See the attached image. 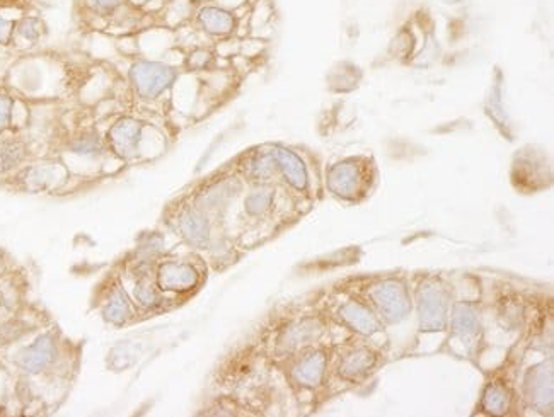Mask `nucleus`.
<instances>
[{"mask_svg": "<svg viewBox=\"0 0 554 417\" xmlns=\"http://www.w3.org/2000/svg\"><path fill=\"white\" fill-rule=\"evenodd\" d=\"M29 157L31 150L23 137H0V176L19 171Z\"/></svg>", "mask_w": 554, "mask_h": 417, "instance_id": "20e7f679", "label": "nucleus"}, {"mask_svg": "<svg viewBox=\"0 0 554 417\" xmlns=\"http://www.w3.org/2000/svg\"><path fill=\"white\" fill-rule=\"evenodd\" d=\"M270 201V193L268 191H256L253 195L249 196L248 208L251 212H260L261 208H265Z\"/></svg>", "mask_w": 554, "mask_h": 417, "instance_id": "dca6fc26", "label": "nucleus"}, {"mask_svg": "<svg viewBox=\"0 0 554 417\" xmlns=\"http://www.w3.org/2000/svg\"><path fill=\"white\" fill-rule=\"evenodd\" d=\"M246 172H248L249 178L253 181H268L272 178L273 174L277 172V164L273 159L272 150L268 152H258L248 160V166H246Z\"/></svg>", "mask_w": 554, "mask_h": 417, "instance_id": "9d476101", "label": "nucleus"}, {"mask_svg": "<svg viewBox=\"0 0 554 417\" xmlns=\"http://www.w3.org/2000/svg\"><path fill=\"white\" fill-rule=\"evenodd\" d=\"M53 355H55L53 339L50 336H43L33 346H29L24 351L19 365L23 366L24 370H28V372L38 373L52 361Z\"/></svg>", "mask_w": 554, "mask_h": 417, "instance_id": "423d86ee", "label": "nucleus"}, {"mask_svg": "<svg viewBox=\"0 0 554 417\" xmlns=\"http://www.w3.org/2000/svg\"><path fill=\"white\" fill-rule=\"evenodd\" d=\"M208 60H210V53L205 52V50H197V52L191 53L188 65L191 69H202L207 65Z\"/></svg>", "mask_w": 554, "mask_h": 417, "instance_id": "f3484780", "label": "nucleus"}, {"mask_svg": "<svg viewBox=\"0 0 554 417\" xmlns=\"http://www.w3.org/2000/svg\"><path fill=\"white\" fill-rule=\"evenodd\" d=\"M9 7V6H7ZM7 7L0 6V46H9L14 43V29L21 18H9L6 14Z\"/></svg>", "mask_w": 554, "mask_h": 417, "instance_id": "4468645a", "label": "nucleus"}, {"mask_svg": "<svg viewBox=\"0 0 554 417\" xmlns=\"http://www.w3.org/2000/svg\"><path fill=\"white\" fill-rule=\"evenodd\" d=\"M14 115V99L11 94L0 89V137L9 130Z\"/></svg>", "mask_w": 554, "mask_h": 417, "instance_id": "ddd939ff", "label": "nucleus"}, {"mask_svg": "<svg viewBox=\"0 0 554 417\" xmlns=\"http://www.w3.org/2000/svg\"><path fill=\"white\" fill-rule=\"evenodd\" d=\"M440 2H444L445 6H461V4L468 2V0H440Z\"/></svg>", "mask_w": 554, "mask_h": 417, "instance_id": "a211bd4d", "label": "nucleus"}, {"mask_svg": "<svg viewBox=\"0 0 554 417\" xmlns=\"http://www.w3.org/2000/svg\"><path fill=\"white\" fill-rule=\"evenodd\" d=\"M47 33V24L45 21L36 16V14H28L24 12L21 14V18L16 23V29H14V40H23L26 43H38L43 38V35Z\"/></svg>", "mask_w": 554, "mask_h": 417, "instance_id": "1a4fd4ad", "label": "nucleus"}, {"mask_svg": "<svg viewBox=\"0 0 554 417\" xmlns=\"http://www.w3.org/2000/svg\"><path fill=\"white\" fill-rule=\"evenodd\" d=\"M106 302L108 303L104 305L103 317L108 320L110 324L122 326V324H125V322L132 317V305H130V300H128L122 288L113 290Z\"/></svg>", "mask_w": 554, "mask_h": 417, "instance_id": "6e6552de", "label": "nucleus"}, {"mask_svg": "<svg viewBox=\"0 0 554 417\" xmlns=\"http://www.w3.org/2000/svg\"><path fill=\"white\" fill-rule=\"evenodd\" d=\"M24 183L31 189H41L52 183L53 169L50 167L33 166L23 172Z\"/></svg>", "mask_w": 554, "mask_h": 417, "instance_id": "f8f14e48", "label": "nucleus"}, {"mask_svg": "<svg viewBox=\"0 0 554 417\" xmlns=\"http://www.w3.org/2000/svg\"><path fill=\"white\" fill-rule=\"evenodd\" d=\"M135 298L145 307H152L157 303V292L147 281H139L135 286Z\"/></svg>", "mask_w": 554, "mask_h": 417, "instance_id": "2eb2a0df", "label": "nucleus"}, {"mask_svg": "<svg viewBox=\"0 0 554 417\" xmlns=\"http://www.w3.org/2000/svg\"><path fill=\"white\" fill-rule=\"evenodd\" d=\"M176 77L178 74L173 67L162 62H152V60H137L128 70V79L133 91L139 98L147 101L161 98L164 92L171 89Z\"/></svg>", "mask_w": 554, "mask_h": 417, "instance_id": "f257e3e1", "label": "nucleus"}, {"mask_svg": "<svg viewBox=\"0 0 554 417\" xmlns=\"http://www.w3.org/2000/svg\"><path fill=\"white\" fill-rule=\"evenodd\" d=\"M270 150H272L273 159L277 164V171L282 174L285 181L292 184L294 188H304L307 183V172L301 157L280 145L272 147Z\"/></svg>", "mask_w": 554, "mask_h": 417, "instance_id": "39448f33", "label": "nucleus"}, {"mask_svg": "<svg viewBox=\"0 0 554 417\" xmlns=\"http://www.w3.org/2000/svg\"><path fill=\"white\" fill-rule=\"evenodd\" d=\"M69 150L72 154L86 159H101L108 152V147L99 133L86 130L70 138Z\"/></svg>", "mask_w": 554, "mask_h": 417, "instance_id": "0eeeda50", "label": "nucleus"}, {"mask_svg": "<svg viewBox=\"0 0 554 417\" xmlns=\"http://www.w3.org/2000/svg\"><path fill=\"white\" fill-rule=\"evenodd\" d=\"M108 152L122 160H132L140 154L144 142V123L137 118L123 116L108 128L106 133Z\"/></svg>", "mask_w": 554, "mask_h": 417, "instance_id": "f03ea898", "label": "nucleus"}, {"mask_svg": "<svg viewBox=\"0 0 554 417\" xmlns=\"http://www.w3.org/2000/svg\"><path fill=\"white\" fill-rule=\"evenodd\" d=\"M132 0H91L89 9L98 18H115Z\"/></svg>", "mask_w": 554, "mask_h": 417, "instance_id": "9b49d317", "label": "nucleus"}, {"mask_svg": "<svg viewBox=\"0 0 554 417\" xmlns=\"http://www.w3.org/2000/svg\"><path fill=\"white\" fill-rule=\"evenodd\" d=\"M193 16L198 28L212 38H227L234 35L239 24L236 12L220 4H202L197 7Z\"/></svg>", "mask_w": 554, "mask_h": 417, "instance_id": "7ed1b4c3", "label": "nucleus"}]
</instances>
